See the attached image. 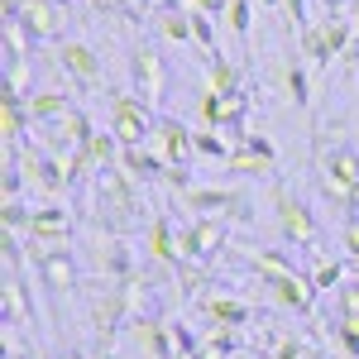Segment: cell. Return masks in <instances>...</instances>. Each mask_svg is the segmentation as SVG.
<instances>
[{
  "label": "cell",
  "instance_id": "obj_22",
  "mask_svg": "<svg viewBox=\"0 0 359 359\" xmlns=\"http://www.w3.org/2000/svg\"><path fill=\"white\" fill-rule=\"evenodd\" d=\"M206 91H216V96L240 91V67H235L230 57H211V62H206Z\"/></svg>",
  "mask_w": 359,
  "mask_h": 359
},
{
  "label": "cell",
  "instance_id": "obj_21",
  "mask_svg": "<svg viewBox=\"0 0 359 359\" xmlns=\"http://www.w3.org/2000/svg\"><path fill=\"white\" fill-rule=\"evenodd\" d=\"M201 311H206V321H216V326H249V311L245 302H235V297H206L201 302Z\"/></svg>",
  "mask_w": 359,
  "mask_h": 359
},
{
  "label": "cell",
  "instance_id": "obj_10",
  "mask_svg": "<svg viewBox=\"0 0 359 359\" xmlns=\"http://www.w3.org/2000/svg\"><path fill=\"white\" fill-rule=\"evenodd\" d=\"M149 139H154V154H158L168 168H187L196 158V130H187V125L172 120V115H158Z\"/></svg>",
  "mask_w": 359,
  "mask_h": 359
},
{
  "label": "cell",
  "instance_id": "obj_15",
  "mask_svg": "<svg viewBox=\"0 0 359 359\" xmlns=\"http://www.w3.org/2000/svg\"><path fill=\"white\" fill-rule=\"evenodd\" d=\"M144 249H149V259H154V264H163V269H182V254H177V230H172V221H168L163 211L149 221Z\"/></svg>",
  "mask_w": 359,
  "mask_h": 359
},
{
  "label": "cell",
  "instance_id": "obj_1",
  "mask_svg": "<svg viewBox=\"0 0 359 359\" xmlns=\"http://www.w3.org/2000/svg\"><path fill=\"white\" fill-rule=\"evenodd\" d=\"M20 172H25V187L39 192L43 201H62L67 196V172H62V158L43 154L39 144H20Z\"/></svg>",
  "mask_w": 359,
  "mask_h": 359
},
{
  "label": "cell",
  "instance_id": "obj_19",
  "mask_svg": "<svg viewBox=\"0 0 359 359\" xmlns=\"http://www.w3.org/2000/svg\"><path fill=\"white\" fill-rule=\"evenodd\" d=\"M154 29L163 34V43H196L192 15H187L182 5H163V10H154Z\"/></svg>",
  "mask_w": 359,
  "mask_h": 359
},
{
  "label": "cell",
  "instance_id": "obj_16",
  "mask_svg": "<svg viewBox=\"0 0 359 359\" xmlns=\"http://www.w3.org/2000/svg\"><path fill=\"white\" fill-rule=\"evenodd\" d=\"M269 292H273V297L287 306V311H302V316H311V297H316V287H311V278H306V273L273 278V283H269Z\"/></svg>",
  "mask_w": 359,
  "mask_h": 359
},
{
  "label": "cell",
  "instance_id": "obj_13",
  "mask_svg": "<svg viewBox=\"0 0 359 359\" xmlns=\"http://www.w3.org/2000/svg\"><path fill=\"white\" fill-rule=\"evenodd\" d=\"M25 240H39V245H67V240H72V211H67L62 201H43V206H34Z\"/></svg>",
  "mask_w": 359,
  "mask_h": 359
},
{
  "label": "cell",
  "instance_id": "obj_18",
  "mask_svg": "<svg viewBox=\"0 0 359 359\" xmlns=\"http://www.w3.org/2000/svg\"><path fill=\"white\" fill-rule=\"evenodd\" d=\"M120 168L135 177V182H163V158L154 154V149H144V144H130V149H120Z\"/></svg>",
  "mask_w": 359,
  "mask_h": 359
},
{
  "label": "cell",
  "instance_id": "obj_34",
  "mask_svg": "<svg viewBox=\"0 0 359 359\" xmlns=\"http://www.w3.org/2000/svg\"><path fill=\"white\" fill-rule=\"evenodd\" d=\"M321 5H326L331 20H350V10H355V0H321Z\"/></svg>",
  "mask_w": 359,
  "mask_h": 359
},
{
  "label": "cell",
  "instance_id": "obj_38",
  "mask_svg": "<svg viewBox=\"0 0 359 359\" xmlns=\"http://www.w3.org/2000/svg\"><path fill=\"white\" fill-rule=\"evenodd\" d=\"M25 359H48V355H43V350H34V345H29V350H25Z\"/></svg>",
  "mask_w": 359,
  "mask_h": 359
},
{
  "label": "cell",
  "instance_id": "obj_3",
  "mask_svg": "<svg viewBox=\"0 0 359 359\" xmlns=\"http://www.w3.org/2000/svg\"><path fill=\"white\" fill-rule=\"evenodd\" d=\"M321 187H326V196H335V201L359 206V154L355 149L335 144V149L321 154Z\"/></svg>",
  "mask_w": 359,
  "mask_h": 359
},
{
  "label": "cell",
  "instance_id": "obj_36",
  "mask_svg": "<svg viewBox=\"0 0 359 359\" xmlns=\"http://www.w3.org/2000/svg\"><path fill=\"white\" fill-rule=\"evenodd\" d=\"M283 10H287L292 25H302V0H283Z\"/></svg>",
  "mask_w": 359,
  "mask_h": 359
},
{
  "label": "cell",
  "instance_id": "obj_20",
  "mask_svg": "<svg viewBox=\"0 0 359 359\" xmlns=\"http://www.w3.org/2000/svg\"><path fill=\"white\" fill-rule=\"evenodd\" d=\"M245 259H249V269L259 273V283H273V278L297 273V264H292V259H287L283 249H249Z\"/></svg>",
  "mask_w": 359,
  "mask_h": 359
},
{
  "label": "cell",
  "instance_id": "obj_17",
  "mask_svg": "<svg viewBox=\"0 0 359 359\" xmlns=\"http://www.w3.org/2000/svg\"><path fill=\"white\" fill-rule=\"evenodd\" d=\"M72 111H77V106H72V96H67L62 86H53V91H34V96H29L34 125H57V120H67Z\"/></svg>",
  "mask_w": 359,
  "mask_h": 359
},
{
  "label": "cell",
  "instance_id": "obj_8",
  "mask_svg": "<svg viewBox=\"0 0 359 359\" xmlns=\"http://www.w3.org/2000/svg\"><path fill=\"white\" fill-rule=\"evenodd\" d=\"M221 245H230V235H225V221H216V216H196L192 225L177 230V254H182V264H206V259L221 254Z\"/></svg>",
  "mask_w": 359,
  "mask_h": 359
},
{
  "label": "cell",
  "instance_id": "obj_26",
  "mask_svg": "<svg viewBox=\"0 0 359 359\" xmlns=\"http://www.w3.org/2000/svg\"><path fill=\"white\" fill-rule=\"evenodd\" d=\"M283 86H287V96L297 101V106H311V86H306V67L292 57L287 67H283Z\"/></svg>",
  "mask_w": 359,
  "mask_h": 359
},
{
  "label": "cell",
  "instance_id": "obj_31",
  "mask_svg": "<svg viewBox=\"0 0 359 359\" xmlns=\"http://www.w3.org/2000/svg\"><path fill=\"white\" fill-rule=\"evenodd\" d=\"M172 5H182L187 15H211V20H221L230 10V0H172Z\"/></svg>",
  "mask_w": 359,
  "mask_h": 359
},
{
  "label": "cell",
  "instance_id": "obj_39",
  "mask_svg": "<svg viewBox=\"0 0 359 359\" xmlns=\"http://www.w3.org/2000/svg\"><path fill=\"white\" fill-rule=\"evenodd\" d=\"M57 5H77V0H57Z\"/></svg>",
  "mask_w": 359,
  "mask_h": 359
},
{
  "label": "cell",
  "instance_id": "obj_24",
  "mask_svg": "<svg viewBox=\"0 0 359 359\" xmlns=\"http://www.w3.org/2000/svg\"><path fill=\"white\" fill-rule=\"evenodd\" d=\"M225 25H230V34H235L240 43H249V29H254V0H230Z\"/></svg>",
  "mask_w": 359,
  "mask_h": 359
},
{
  "label": "cell",
  "instance_id": "obj_37",
  "mask_svg": "<svg viewBox=\"0 0 359 359\" xmlns=\"http://www.w3.org/2000/svg\"><path fill=\"white\" fill-rule=\"evenodd\" d=\"M254 5H264V10H283V0H254Z\"/></svg>",
  "mask_w": 359,
  "mask_h": 359
},
{
  "label": "cell",
  "instance_id": "obj_6",
  "mask_svg": "<svg viewBox=\"0 0 359 359\" xmlns=\"http://www.w3.org/2000/svg\"><path fill=\"white\" fill-rule=\"evenodd\" d=\"M29 245V259H34V269H39V278L48 283V292H72L77 287V259H72V249L67 245H39V240H25Z\"/></svg>",
  "mask_w": 359,
  "mask_h": 359
},
{
  "label": "cell",
  "instance_id": "obj_40",
  "mask_svg": "<svg viewBox=\"0 0 359 359\" xmlns=\"http://www.w3.org/2000/svg\"><path fill=\"white\" fill-rule=\"evenodd\" d=\"M62 359H82V355H62Z\"/></svg>",
  "mask_w": 359,
  "mask_h": 359
},
{
  "label": "cell",
  "instance_id": "obj_29",
  "mask_svg": "<svg viewBox=\"0 0 359 359\" xmlns=\"http://www.w3.org/2000/svg\"><path fill=\"white\" fill-rule=\"evenodd\" d=\"M240 340H245V326H216L201 345H211V350H221V355H235V350H240Z\"/></svg>",
  "mask_w": 359,
  "mask_h": 359
},
{
  "label": "cell",
  "instance_id": "obj_14",
  "mask_svg": "<svg viewBox=\"0 0 359 359\" xmlns=\"http://www.w3.org/2000/svg\"><path fill=\"white\" fill-rule=\"evenodd\" d=\"M20 25L34 43H62V5L57 0H29L20 10Z\"/></svg>",
  "mask_w": 359,
  "mask_h": 359
},
{
  "label": "cell",
  "instance_id": "obj_27",
  "mask_svg": "<svg viewBox=\"0 0 359 359\" xmlns=\"http://www.w3.org/2000/svg\"><path fill=\"white\" fill-rule=\"evenodd\" d=\"M29 29L20 25V20H5V62H20V57H29Z\"/></svg>",
  "mask_w": 359,
  "mask_h": 359
},
{
  "label": "cell",
  "instance_id": "obj_30",
  "mask_svg": "<svg viewBox=\"0 0 359 359\" xmlns=\"http://www.w3.org/2000/svg\"><path fill=\"white\" fill-rule=\"evenodd\" d=\"M335 340H340V350L350 359H359V316L355 321H335Z\"/></svg>",
  "mask_w": 359,
  "mask_h": 359
},
{
  "label": "cell",
  "instance_id": "obj_23",
  "mask_svg": "<svg viewBox=\"0 0 359 359\" xmlns=\"http://www.w3.org/2000/svg\"><path fill=\"white\" fill-rule=\"evenodd\" d=\"M302 53H306V62L311 67H326L331 62V43H326V29H321V20L316 25H302Z\"/></svg>",
  "mask_w": 359,
  "mask_h": 359
},
{
  "label": "cell",
  "instance_id": "obj_5",
  "mask_svg": "<svg viewBox=\"0 0 359 359\" xmlns=\"http://www.w3.org/2000/svg\"><path fill=\"white\" fill-rule=\"evenodd\" d=\"M182 206H192L196 216H216V221H235V225L254 221L249 196L235 192V187H192V192L182 196Z\"/></svg>",
  "mask_w": 359,
  "mask_h": 359
},
{
  "label": "cell",
  "instance_id": "obj_2",
  "mask_svg": "<svg viewBox=\"0 0 359 359\" xmlns=\"http://www.w3.org/2000/svg\"><path fill=\"white\" fill-rule=\"evenodd\" d=\"M154 120H158V111H149L139 96H130V91H115L111 96V125L106 130L120 139V149L144 144V139L154 135Z\"/></svg>",
  "mask_w": 359,
  "mask_h": 359
},
{
  "label": "cell",
  "instance_id": "obj_9",
  "mask_svg": "<svg viewBox=\"0 0 359 359\" xmlns=\"http://www.w3.org/2000/svg\"><path fill=\"white\" fill-rule=\"evenodd\" d=\"M86 254H91L96 283H125V278H135V254H130V245L120 235H101L96 230V240L86 245Z\"/></svg>",
  "mask_w": 359,
  "mask_h": 359
},
{
  "label": "cell",
  "instance_id": "obj_11",
  "mask_svg": "<svg viewBox=\"0 0 359 359\" xmlns=\"http://www.w3.org/2000/svg\"><path fill=\"white\" fill-rule=\"evenodd\" d=\"M196 115H201V125H206V130H235V135H245L249 91H230V96L201 91V101H196Z\"/></svg>",
  "mask_w": 359,
  "mask_h": 359
},
{
  "label": "cell",
  "instance_id": "obj_28",
  "mask_svg": "<svg viewBox=\"0 0 359 359\" xmlns=\"http://www.w3.org/2000/svg\"><path fill=\"white\" fill-rule=\"evenodd\" d=\"M196 158H216V163H225V158H230L225 135H216V130H196Z\"/></svg>",
  "mask_w": 359,
  "mask_h": 359
},
{
  "label": "cell",
  "instance_id": "obj_25",
  "mask_svg": "<svg viewBox=\"0 0 359 359\" xmlns=\"http://www.w3.org/2000/svg\"><path fill=\"white\" fill-rule=\"evenodd\" d=\"M311 287L316 292H335L340 283H345V264H335V259H316V269H311Z\"/></svg>",
  "mask_w": 359,
  "mask_h": 359
},
{
  "label": "cell",
  "instance_id": "obj_12",
  "mask_svg": "<svg viewBox=\"0 0 359 359\" xmlns=\"http://www.w3.org/2000/svg\"><path fill=\"white\" fill-rule=\"evenodd\" d=\"M57 67L72 77V86L77 91H96L101 86V57H96V48L91 43H82V39H67V43H57Z\"/></svg>",
  "mask_w": 359,
  "mask_h": 359
},
{
  "label": "cell",
  "instance_id": "obj_32",
  "mask_svg": "<svg viewBox=\"0 0 359 359\" xmlns=\"http://www.w3.org/2000/svg\"><path fill=\"white\" fill-rule=\"evenodd\" d=\"M163 182L172 187V192H192V168H163Z\"/></svg>",
  "mask_w": 359,
  "mask_h": 359
},
{
  "label": "cell",
  "instance_id": "obj_7",
  "mask_svg": "<svg viewBox=\"0 0 359 359\" xmlns=\"http://www.w3.org/2000/svg\"><path fill=\"white\" fill-rule=\"evenodd\" d=\"M273 221H278V235L287 245H316V216H311V206L297 201L283 182H273Z\"/></svg>",
  "mask_w": 359,
  "mask_h": 359
},
{
  "label": "cell",
  "instance_id": "obj_35",
  "mask_svg": "<svg viewBox=\"0 0 359 359\" xmlns=\"http://www.w3.org/2000/svg\"><path fill=\"white\" fill-rule=\"evenodd\" d=\"M345 249H350V254L359 259V221H350V225H345Z\"/></svg>",
  "mask_w": 359,
  "mask_h": 359
},
{
  "label": "cell",
  "instance_id": "obj_33",
  "mask_svg": "<svg viewBox=\"0 0 359 359\" xmlns=\"http://www.w3.org/2000/svg\"><path fill=\"white\" fill-rule=\"evenodd\" d=\"M273 359H306V345H302V340H292V335H287V340H278Z\"/></svg>",
  "mask_w": 359,
  "mask_h": 359
},
{
  "label": "cell",
  "instance_id": "obj_4",
  "mask_svg": "<svg viewBox=\"0 0 359 359\" xmlns=\"http://www.w3.org/2000/svg\"><path fill=\"white\" fill-rule=\"evenodd\" d=\"M130 77H135V96L149 111H158V101L168 91V62L154 43H135L130 48Z\"/></svg>",
  "mask_w": 359,
  "mask_h": 359
}]
</instances>
